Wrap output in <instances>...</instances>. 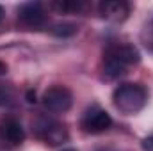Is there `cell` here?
Masks as SVG:
<instances>
[{"label": "cell", "instance_id": "7c38bea8", "mask_svg": "<svg viewBox=\"0 0 153 151\" xmlns=\"http://www.w3.org/2000/svg\"><path fill=\"white\" fill-rule=\"evenodd\" d=\"M143 150L144 151H153V135L146 137V139L143 141Z\"/></svg>", "mask_w": 153, "mask_h": 151}, {"label": "cell", "instance_id": "9c48e42d", "mask_svg": "<svg viewBox=\"0 0 153 151\" xmlns=\"http://www.w3.org/2000/svg\"><path fill=\"white\" fill-rule=\"evenodd\" d=\"M52 9L57 13L68 14V13H80L84 9V2L80 0H62V2H52Z\"/></svg>", "mask_w": 153, "mask_h": 151}, {"label": "cell", "instance_id": "277c9868", "mask_svg": "<svg viewBox=\"0 0 153 151\" xmlns=\"http://www.w3.org/2000/svg\"><path fill=\"white\" fill-rule=\"evenodd\" d=\"M43 107L52 114H64L73 105V94L64 85H52L43 94Z\"/></svg>", "mask_w": 153, "mask_h": 151}, {"label": "cell", "instance_id": "52a82bcc", "mask_svg": "<svg viewBox=\"0 0 153 151\" xmlns=\"http://www.w3.org/2000/svg\"><path fill=\"white\" fill-rule=\"evenodd\" d=\"M25 141V130L14 117L0 119V144L5 148H18Z\"/></svg>", "mask_w": 153, "mask_h": 151}, {"label": "cell", "instance_id": "6da1fadb", "mask_svg": "<svg viewBox=\"0 0 153 151\" xmlns=\"http://www.w3.org/2000/svg\"><path fill=\"white\" fill-rule=\"evenodd\" d=\"M141 61V53L134 44L111 43L103 53V75L107 78H117L125 75L126 70Z\"/></svg>", "mask_w": 153, "mask_h": 151}, {"label": "cell", "instance_id": "ba28073f", "mask_svg": "<svg viewBox=\"0 0 153 151\" xmlns=\"http://www.w3.org/2000/svg\"><path fill=\"white\" fill-rule=\"evenodd\" d=\"M98 13L102 14V18L119 23L126 20V16L130 14V5L123 0H103L98 5Z\"/></svg>", "mask_w": 153, "mask_h": 151}, {"label": "cell", "instance_id": "7a4b0ae2", "mask_svg": "<svg viewBox=\"0 0 153 151\" xmlns=\"http://www.w3.org/2000/svg\"><path fill=\"white\" fill-rule=\"evenodd\" d=\"M146 101H148V91L143 84L126 82V84L117 85L112 93L114 107L121 114H126V115L141 112L146 107Z\"/></svg>", "mask_w": 153, "mask_h": 151}, {"label": "cell", "instance_id": "5bb4252c", "mask_svg": "<svg viewBox=\"0 0 153 151\" xmlns=\"http://www.w3.org/2000/svg\"><path fill=\"white\" fill-rule=\"evenodd\" d=\"M62 151H75V150H62Z\"/></svg>", "mask_w": 153, "mask_h": 151}, {"label": "cell", "instance_id": "4fadbf2b", "mask_svg": "<svg viewBox=\"0 0 153 151\" xmlns=\"http://www.w3.org/2000/svg\"><path fill=\"white\" fill-rule=\"evenodd\" d=\"M4 14H5V13H4V9H2V5H0V23L4 21Z\"/></svg>", "mask_w": 153, "mask_h": 151}, {"label": "cell", "instance_id": "5b68a950", "mask_svg": "<svg viewBox=\"0 0 153 151\" xmlns=\"http://www.w3.org/2000/svg\"><path fill=\"white\" fill-rule=\"evenodd\" d=\"M112 126V117L105 109H102L100 105H91L89 109H85V112L82 114L80 119V128L85 133H103Z\"/></svg>", "mask_w": 153, "mask_h": 151}, {"label": "cell", "instance_id": "8fae6325", "mask_svg": "<svg viewBox=\"0 0 153 151\" xmlns=\"http://www.w3.org/2000/svg\"><path fill=\"white\" fill-rule=\"evenodd\" d=\"M14 100V89L7 84H0V107L11 105Z\"/></svg>", "mask_w": 153, "mask_h": 151}, {"label": "cell", "instance_id": "8992f818", "mask_svg": "<svg viewBox=\"0 0 153 151\" xmlns=\"http://www.w3.org/2000/svg\"><path fill=\"white\" fill-rule=\"evenodd\" d=\"M18 20L27 29H43L46 25V11L39 2H27L18 7Z\"/></svg>", "mask_w": 153, "mask_h": 151}, {"label": "cell", "instance_id": "3957f363", "mask_svg": "<svg viewBox=\"0 0 153 151\" xmlns=\"http://www.w3.org/2000/svg\"><path fill=\"white\" fill-rule=\"evenodd\" d=\"M34 130L36 135L48 146H61L70 139L68 128L61 121L52 117H39L34 123Z\"/></svg>", "mask_w": 153, "mask_h": 151}, {"label": "cell", "instance_id": "30bf717a", "mask_svg": "<svg viewBox=\"0 0 153 151\" xmlns=\"http://www.w3.org/2000/svg\"><path fill=\"white\" fill-rule=\"evenodd\" d=\"M50 32L53 36H59V38H68V36H73L76 32V25H73V23H55L50 29Z\"/></svg>", "mask_w": 153, "mask_h": 151}]
</instances>
